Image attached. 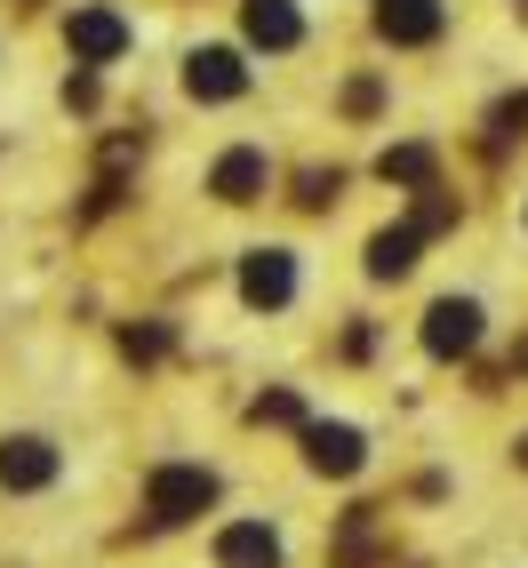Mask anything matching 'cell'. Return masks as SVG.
Instances as JSON below:
<instances>
[{
    "label": "cell",
    "instance_id": "15",
    "mask_svg": "<svg viewBox=\"0 0 528 568\" xmlns=\"http://www.w3.org/2000/svg\"><path fill=\"white\" fill-rule=\"evenodd\" d=\"M488 129H497V136H528V97H505V104H497V121H488Z\"/></svg>",
    "mask_w": 528,
    "mask_h": 568
},
{
    "label": "cell",
    "instance_id": "16",
    "mask_svg": "<svg viewBox=\"0 0 528 568\" xmlns=\"http://www.w3.org/2000/svg\"><path fill=\"white\" fill-rule=\"evenodd\" d=\"M328 193H336V169H328V176H321V169H313V176H305V193H296V201H305V209H321V201H328Z\"/></svg>",
    "mask_w": 528,
    "mask_h": 568
},
{
    "label": "cell",
    "instance_id": "13",
    "mask_svg": "<svg viewBox=\"0 0 528 568\" xmlns=\"http://www.w3.org/2000/svg\"><path fill=\"white\" fill-rule=\"evenodd\" d=\"M376 169H385V184H417V193H433V144H393Z\"/></svg>",
    "mask_w": 528,
    "mask_h": 568
},
{
    "label": "cell",
    "instance_id": "2",
    "mask_svg": "<svg viewBox=\"0 0 528 568\" xmlns=\"http://www.w3.org/2000/svg\"><path fill=\"white\" fill-rule=\"evenodd\" d=\"M425 345H433L440 361L473 353V345H480V305H473V296H440V305L425 313Z\"/></svg>",
    "mask_w": 528,
    "mask_h": 568
},
{
    "label": "cell",
    "instance_id": "9",
    "mask_svg": "<svg viewBox=\"0 0 528 568\" xmlns=\"http://www.w3.org/2000/svg\"><path fill=\"white\" fill-rule=\"evenodd\" d=\"M241 24H248V41H256V49H296V41H305V17H296L288 0H248Z\"/></svg>",
    "mask_w": 528,
    "mask_h": 568
},
{
    "label": "cell",
    "instance_id": "10",
    "mask_svg": "<svg viewBox=\"0 0 528 568\" xmlns=\"http://www.w3.org/2000/svg\"><path fill=\"white\" fill-rule=\"evenodd\" d=\"M305 457H313V473H361V433L353 425H305Z\"/></svg>",
    "mask_w": 528,
    "mask_h": 568
},
{
    "label": "cell",
    "instance_id": "3",
    "mask_svg": "<svg viewBox=\"0 0 528 568\" xmlns=\"http://www.w3.org/2000/svg\"><path fill=\"white\" fill-rule=\"evenodd\" d=\"M241 296H248V305H264V313H281L288 296H296V264H288V248H256V256L241 264Z\"/></svg>",
    "mask_w": 528,
    "mask_h": 568
},
{
    "label": "cell",
    "instance_id": "5",
    "mask_svg": "<svg viewBox=\"0 0 528 568\" xmlns=\"http://www.w3.org/2000/svg\"><path fill=\"white\" fill-rule=\"evenodd\" d=\"M376 32L393 49H425L440 41V0H376Z\"/></svg>",
    "mask_w": 528,
    "mask_h": 568
},
{
    "label": "cell",
    "instance_id": "7",
    "mask_svg": "<svg viewBox=\"0 0 528 568\" xmlns=\"http://www.w3.org/2000/svg\"><path fill=\"white\" fill-rule=\"evenodd\" d=\"M49 480H57V448L49 440H32V433L0 440V488H49Z\"/></svg>",
    "mask_w": 528,
    "mask_h": 568
},
{
    "label": "cell",
    "instance_id": "4",
    "mask_svg": "<svg viewBox=\"0 0 528 568\" xmlns=\"http://www.w3.org/2000/svg\"><path fill=\"white\" fill-rule=\"evenodd\" d=\"M64 41H72V57H81V64H112V57L129 49V24L112 17V9H72Z\"/></svg>",
    "mask_w": 528,
    "mask_h": 568
},
{
    "label": "cell",
    "instance_id": "11",
    "mask_svg": "<svg viewBox=\"0 0 528 568\" xmlns=\"http://www.w3.org/2000/svg\"><path fill=\"white\" fill-rule=\"evenodd\" d=\"M209 193H216V201H233V209L256 201V193H264V153H248V144H241V153H224L216 176H209Z\"/></svg>",
    "mask_w": 528,
    "mask_h": 568
},
{
    "label": "cell",
    "instance_id": "8",
    "mask_svg": "<svg viewBox=\"0 0 528 568\" xmlns=\"http://www.w3.org/2000/svg\"><path fill=\"white\" fill-rule=\"evenodd\" d=\"M216 568H281V537L264 520H241L216 537Z\"/></svg>",
    "mask_w": 528,
    "mask_h": 568
},
{
    "label": "cell",
    "instance_id": "6",
    "mask_svg": "<svg viewBox=\"0 0 528 568\" xmlns=\"http://www.w3.org/2000/svg\"><path fill=\"white\" fill-rule=\"evenodd\" d=\"M184 89H193L201 104H224V97H241L248 89V64L233 49H201L193 64H184Z\"/></svg>",
    "mask_w": 528,
    "mask_h": 568
},
{
    "label": "cell",
    "instance_id": "14",
    "mask_svg": "<svg viewBox=\"0 0 528 568\" xmlns=\"http://www.w3.org/2000/svg\"><path fill=\"white\" fill-rule=\"evenodd\" d=\"M248 416H256V425H305V408H296V393H264V400H256Z\"/></svg>",
    "mask_w": 528,
    "mask_h": 568
},
{
    "label": "cell",
    "instance_id": "12",
    "mask_svg": "<svg viewBox=\"0 0 528 568\" xmlns=\"http://www.w3.org/2000/svg\"><path fill=\"white\" fill-rule=\"evenodd\" d=\"M417 241H425L417 224H393V233H376V241H368V273H376V281H400L408 264H417Z\"/></svg>",
    "mask_w": 528,
    "mask_h": 568
},
{
    "label": "cell",
    "instance_id": "1",
    "mask_svg": "<svg viewBox=\"0 0 528 568\" xmlns=\"http://www.w3.org/2000/svg\"><path fill=\"white\" fill-rule=\"evenodd\" d=\"M209 505H216V473H201V465H161L153 480H144V513H153V528L201 520Z\"/></svg>",
    "mask_w": 528,
    "mask_h": 568
}]
</instances>
